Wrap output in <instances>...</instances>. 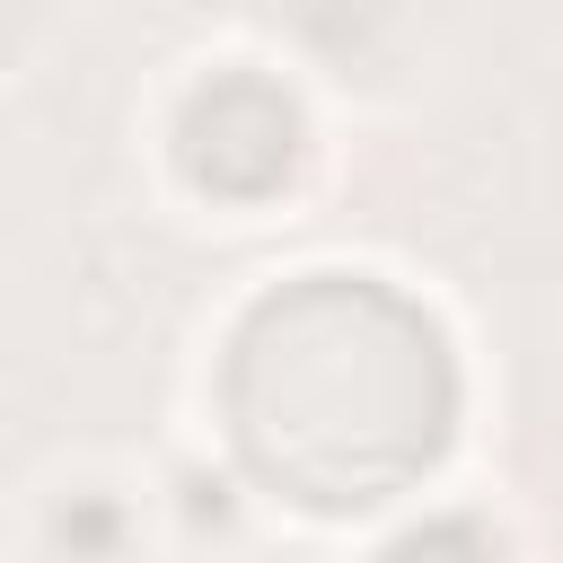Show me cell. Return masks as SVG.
<instances>
[{"mask_svg": "<svg viewBox=\"0 0 563 563\" xmlns=\"http://www.w3.org/2000/svg\"><path fill=\"white\" fill-rule=\"evenodd\" d=\"M238 466L299 510H378L413 493L457 431V352L440 317L378 273L273 282L220 352Z\"/></svg>", "mask_w": 563, "mask_h": 563, "instance_id": "obj_1", "label": "cell"}, {"mask_svg": "<svg viewBox=\"0 0 563 563\" xmlns=\"http://www.w3.org/2000/svg\"><path fill=\"white\" fill-rule=\"evenodd\" d=\"M176 167L194 194L211 202H273L290 176H299V150H308V123H299V97L264 70H211L185 88L176 106Z\"/></svg>", "mask_w": 563, "mask_h": 563, "instance_id": "obj_2", "label": "cell"}]
</instances>
